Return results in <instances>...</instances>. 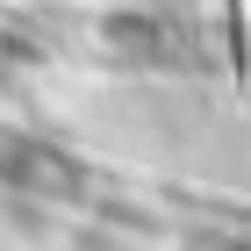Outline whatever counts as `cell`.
<instances>
[{
	"label": "cell",
	"mask_w": 251,
	"mask_h": 251,
	"mask_svg": "<svg viewBox=\"0 0 251 251\" xmlns=\"http://www.w3.org/2000/svg\"><path fill=\"white\" fill-rule=\"evenodd\" d=\"M0 187L15 194H43V201H72L86 187V165L72 151H58L50 136H29V129H0Z\"/></svg>",
	"instance_id": "6da1fadb"
}]
</instances>
